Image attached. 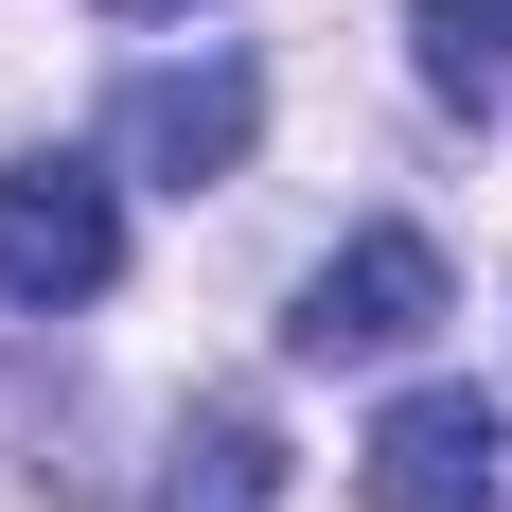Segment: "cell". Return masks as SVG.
Listing matches in <instances>:
<instances>
[{"label": "cell", "mask_w": 512, "mask_h": 512, "mask_svg": "<svg viewBox=\"0 0 512 512\" xmlns=\"http://www.w3.org/2000/svg\"><path fill=\"white\" fill-rule=\"evenodd\" d=\"M106 18H195V0H106Z\"/></svg>", "instance_id": "cell-7"}, {"label": "cell", "mask_w": 512, "mask_h": 512, "mask_svg": "<svg viewBox=\"0 0 512 512\" xmlns=\"http://www.w3.org/2000/svg\"><path fill=\"white\" fill-rule=\"evenodd\" d=\"M371 512H512V407L477 389H407V407L371 424Z\"/></svg>", "instance_id": "cell-3"}, {"label": "cell", "mask_w": 512, "mask_h": 512, "mask_svg": "<svg viewBox=\"0 0 512 512\" xmlns=\"http://www.w3.org/2000/svg\"><path fill=\"white\" fill-rule=\"evenodd\" d=\"M424 318H442V248H424V230H354V248L301 283L283 354H301V371H371V354H407Z\"/></svg>", "instance_id": "cell-2"}, {"label": "cell", "mask_w": 512, "mask_h": 512, "mask_svg": "<svg viewBox=\"0 0 512 512\" xmlns=\"http://www.w3.org/2000/svg\"><path fill=\"white\" fill-rule=\"evenodd\" d=\"M248 124H265V89L230 71V53H212V71H142V89H124V159H159L177 195H195V177H230V159H248Z\"/></svg>", "instance_id": "cell-4"}, {"label": "cell", "mask_w": 512, "mask_h": 512, "mask_svg": "<svg viewBox=\"0 0 512 512\" xmlns=\"http://www.w3.org/2000/svg\"><path fill=\"white\" fill-rule=\"evenodd\" d=\"M265 477H283V442H265V424H212V442H177V512H248Z\"/></svg>", "instance_id": "cell-6"}, {"label": "cell", "mask_w": 512, "mask_h": 512, "mask_svg": "<svg viewBox=\"0 0 512 512\" xmlns=\"http://www.w3.org/2000/svg\"><path fill=\"white\" fill-rule=\"evenodd\" d=\"M124 283V195H106L89 159H18L0 177V301L18 318H71Z\"/></svg>", "instance_id": "cell-1"}, {"label": "cell", "mask_w": 512, "mask_h": 512, "mask_svg": "<svg viewBox=\"0 0 512 512\" xmlns=\"http://www.w3.org/2000/svg\"><path fill=\"white\" fill-rule=\"evenodd\" d=\"M407 53H424V89H442V106H477V124L512 106V0H424V18H407Z\"/></svg>", "instance_id": "cell-5"}]
</instances>
